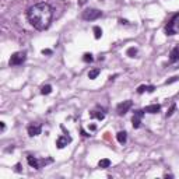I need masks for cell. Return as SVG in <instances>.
<instances>
[{
    "label": "cell",
    "instance_id": "1",
    "mask_svg": "<svg viewBox=\"0 0 179 179\" xmlns=\"http://www.w3.org/2000/svg\"><path fill=\"white\" fill-rule=\"evenodd\" d=\"M27 18L35 30L45 31L48 30L52 22L53 9L48 3H36L27 10Z\"/></svg>",
    "mask_w": 179,
    "mask_h": 179
},
{
    "label": "cell",
    "instance_id": "2",
    "mask_svg": "<svg viewBox=\"0 0 179 179\" xmlns=\"http://www.w3.org/2000/svg\"><path fill=\"white\" fill-rule=\"evenodd\" d=\"M25 60H27V53H25V52H16V53L11 55V57H10V60H9V65L20 66V65H22Z\"/></svg>",
    "mask_w": 179,
    "mask_h": 179
},
{
    "label": "cell",
    "instance_id": "3",
    "mask_svg": "<svg viewBox=\"0 0 179 179\" xmlns=\"http://www.w3.org/2000/svg\"><path fill=\"white\" fill-rule=\"evenodd\" d=\"M99 17H102V11L95 10V9H87L83 11V20L85 21H94V20H98Z\"/></svg>",
    "mask_w": 179,
    "mask_h": 179
},
{
    "label": "cell",
    "instance_id": "4",
    "mask_svg": "<svg viewBox=\"0 0 179 179\" xmlns=\"http://www.w3.org/2000/svg\"><path fill=\"white\" fill-rule=\"evenodd\" d=\"M178 18H179V13L175 14V16L168 21V24L165 25V34H166V35H175V34H176V31H178V28H176V20H178Z\"/></svg>",
    "mask_w": 179,
    "mask_h": 179
},
{
    "label": "cell",
    "instance_id": "5",
    "mask_svg": "<svg viewBox=\"0 0 179 179\" xmlns=\"http://www.w3.org/2000/svg\"><path fill=\"white\" fill-rule=\"evenodd\" d=\"M144 111H134V114H133V118H131V125H133V127L134 129H139L140 126H141V119H143V116H144Z\"/></svg>",
    "mask_w": 179,
    "mask_h": 179
},
{
    "label": "cell",
    "instance_id": "6",
    "mask_svg": "<svg viewBox=\"0 0 179 179\" xmlns=\"http://www.w3.org/2000/svg\"><path fill=\"white\" fill-rule=\"evenodd\" d=\"M130 108H131V101H123V102H120V104L116 106V112H118L119 116H123Z\"/></svg>",
    "mask_w": 179,
    "mask_h": 179
},
{
    "label": "cell",
    "instance_id": "7",
    "mask_svg": "<svg viewBox=\"0 0 179 179\" xmlns=\"http://www.w3.org/2000/svg\"><path fill=\"white\" fill-rule=\"evenodd\" d=\"M71 136H69V133L66 134V136H59L57 137V140H56V147L57 148H65L67 144H70L71 143Z\"/></svg>",
    "mask_w": 179,
    "mask_h": 179
},
{
    "label": "cell",
    "instance_id": "8",
    "mask_svg": "<svg viewBox=\"0 0 179 179\" xmlns=\"http://www.w3.org/2000/svg\"><path fill=\"white\" fill-rule=\"evenodd\" d=\"M27 131L30 134V137H35V136H39L41 131H42V126L41 125H30L27 127Z\"/></svg>",
    "mask_w": 179,
    "mask_h": 179
},
{
    "label": "cell",
    "instance_id": "9",
    "mask_svg": "<svg viewBox=\"0 0 179 179\" xmlns=\"http://www.w3.org/2000/svg\"><path fill=\"white\" fill-rule=\"evenodd\" d=\"M143 111H144L146 114H158V112L161 111V105H158V104H153V105L146 106Z\"/></svg>",
    "mask_w": 179,
    "mask_h": 179
},
{
    "label": "cell",
    "instance_id": "10",
    "mask_svg": "<svg viewBox=\"0 0 179 179\" xmlns=\"http://www.w3.org/2000/svg\"><path fill=\"white\" fill-rule=\"evenodd\" d=\"M169 62L171 63L179 62V45H176L175 48L171 50V53H169Z\"/></svg>",
    "mask_w": 179,
    "mask_h": 179
},
{
    "label": "cell",
    "instance_id": "11",
    "mask_svg": "<svg viewBox=\"0 0 179 179\" xmlns=\"http://www.w3.org/2000/svg\"><path fill=\"white\" fill-rule=\"evenodd\" d=\"M90 116L94 118V119H98V120H104V118H105V111H104V109H95V111H91Z\"/></svg>",
    "mask_w": 179,
    "mask_h": 179
},
{
    "label": "cell",
    "instance_id": "12",
    "mask_svg": "<svg viewBox=\"0 0 179 179\" xmlns=\"http://www.w3.org/2000/svg\"><path fill=\"white\" fill-rule=\"evenodd\" d=\"M27 161H28V164L32 166V168H35V169H39L41 168V164H39V161L34 157V155H28L27 157Z\"/></svg>",
    "mask_w": 179,
    "mask_h": 179
},
{
    "label": "cell",
    "instance_id": "13",
    "mask_svg": "<svg viewBox=\"0 0 179 179\" xmlns=\"http://www.w3.org/2000/svg\"><path fill=\"white\" fill-rule=\"evenodd\" d=\"M154 90H155V87H154V85H140V87L137 88V92H139V94H143L144 91L153 92Z\"/></svg>",
    "mask_w": 179,
    "mask_h": 179
},
{
    "label": "cell",
    "instance_id": "14",
    "mask_svg": "<svg viewBox=\"0 0 179 179\" xmlns=\"http://www.w3.org/2000/svg\"><path fill=\"white\" fill-rule=\"evenodd\" d=\"M116 139H118V141H119L120 144H125L126 140H127V133H126V131H119V133L116 134Z\"/></svg>",
    "mask_w": 179,
    "mask_h": 179
},
{
    "label": "cell",
    "instance_id": "15",
    "mask_svg": "<svg viewBox=\"0 0 179 179\" xmlns=\"http://www.w3.org/2000/svg\"><path fill=\"white\" fill-rule=\"evenodd\" d=\"M98 166H99V168H109V166H111V160L102 158V160L98 162Z\"/></svg>",
    "mask_w": 179,
    "mask_h": 179
},
{
    "label": "cell",
    "instance_id": "16",
    "mask_svg": "<svg viewBox=\"0 0 179 179\" xmlns=\"http://www.w3.org/2000/svg\"><path fill=\"white\" fill-rule=\"evenodd\" d=\"M99 73H101V70H99V69H94V70H90V71H88V79H90V80H94V79H97Z\"/></svg>",
    "mask_w": 179,
    "mask_h": 179
},
{
    "label": "cell",
    "instance_id": "17",
    "mask_svg": "<svg viewBox=\"0 0 179 179\" xmlns=\"http://www.w3.org/2000/svg\"><path fill=\"white\" fill-rule=\"evenodd\" d=\"M94 36H95V39H99V38L102 36V30H101V27H98V25L94 27Z\"/></svg>",
    "mask_w": 179,
    "mask_h": 179
},
{
    "label": "cell",
    "instance_id": "18",
    "mask_svg": "<svg viewBox=\"0 0 179 179\" xmlns=\"http://www.w3.org/2000/svg\"><path fill=\"white\" fill-rule=\"evenodd\" d=\"M41 92H42L44 95H48V94H50V92H52V85H49V84L44 85V87H42V90H41Z\"/></svg>",
    "mask_w": 179,
    "mask_h": 179
},
{
    "label": "cell",
    "instance_id": "19",
    "mask_svg": "<svg viewBox=\"0 0 179 179\" xmlns=\"http://www.w3.org/2000/svg\"><path fill=\"white\" fill-rule=\"evenodd\" d=\"M83 60H84L85 63H91V62L94 60V57H92V55H91V53H85V55L83 56Z\"/></svg>",
    "mask_w": 179,
    "mask_h": 179
},
{
    "label": "cell",
    "instance_id": "20",
    "mask_svg": "<svg viewBox=\"0 0 179 179\" xmlns=\"http://www.w3.org/2000/svg\"><path fill=\"white\" fill-rule=\"evenodd\" d=\"M175 109H176V104H172V105H171V108L168 109V112H166L165 116H166V118H171V116L174 115V112H175Z\"/></svg>",
    "mask_w": 179,
    "mask_h": 179
},
{
    "label": "cell",
    "instance_id": "21",
    "mask_svg": "<svg viewBox=\"0 0 179 179\" xmlns=\"http://www.w3.org/2000/svg\"><path fill=\"white\" fill-rule=\"evenodd\" d=\"M136 55H137V49H136V48H129V49H127V56L134 57Z\"/></svg>",
    "mask_w": 179,
    "mask_h": 179
},
{
    "label": "cell",
    "instance_id": "22",
    "mask_svg": "<svg viewBox=\"0 0 179 179\" xmlns=\"http://www.w3.org/2000/svg\"><path fill=\"white\" fill-rule=\"evenodd\" d=\"M42 55H52V50H50V49H44V50H42Z\"/></svg>",
    "mask_w": 179,
    "mask_h": 179
},
{
    "label": "cell",
    "instance_id": "23",
    "mask_svg": "<svg viewBox=\"0 0 179 179\" xmlns=\"http://www.w3.org/2000/svg\"><path fill=\"white\" fill-rule=\"evenodd\" d=\"M176 80H179V77H172V79H171V80H168V81H166V84H171V83L176 81Z\"/></svg>",
    "mask_w": 179,
    "mask_h": 179
},
{
    "label": "cell",
    "instance_id": "24",
    "mask_svg": "<svg viewBox=\"0 0 179 179\" xmlns=\"http://www.w3.org/2000/svg\"><path fill=\"white\" fill-rule=\"evenodd\" d=\"M16 171H17V172H20V171H21V165H20V164H17V165H16Z\"/></svg>",
    "mask_w": 179,
    "mask_h": 179
},
{
    "label": "cell",
    "instance_id": "25",
    "mask_svg": "<svg viewBox=\"0 0 179 179\" xmlns=\"http://www.w3.org/2000/svg\"><path fill=\"white\" fill-rule=\"evenodd\" d=\"M0 126H1V131L6 129V125H4V122H0Z\"/></svg>",
    "mask_w": 179,
    "mask_h": 179
},
{
    "label": "cell",
    "instance_id": "26",
    "mask_svg": "<svg viewBox=\"0 0 179 179\" xmlns=\"http://www.w3.org/2000/svg\"><path fill=\"white\" fill-rule=\"evenodd\" d=\"M119 21H120V24H127V21H126V20H119Z\"/></svg>",
    "mask_w": 179,
    "mask_h": 179
}]
</instances>
